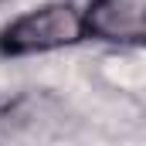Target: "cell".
Segmentation results:
<instances>
[{
    "mask_svg": "<svg viewBox=\"0 0 146 146\" xmlns=\"http://www.w3.org/2000/svg\"><path fill=\"white\" fill-rule=\"evenodd\" d=\"M85 10L72 0H48L31 10L17 14L0 27V58H34L75 48L85 41Z\"/></svg>",
    "mask_w": 146,
    "mask_h": 146,
    "instance_id": "6da1fadb",
    "label": "cell"
},
{
    "mask_svg": "<svg viewBox=\"0 0 146 146\" xmlns=\"http://www.w3.org/2000/svg\"><path fill=\"white\" fill-rule=\"evenodd\" d=\"M85 31L112 48H146V0H92Z\"/></svg>",
    "mask_w": 146,
    "mask_h": 146,
    "instance_id": "7a4b0ae2",
    "label": "cell"
}]
</instances>
